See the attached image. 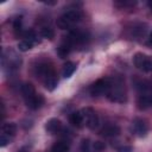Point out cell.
Here are the masks:
<instances>
[{
	"instance_id": "ffe728a7",
	"label": "cell",
	"mask_w": 152,
	"mask_h": 152,
	"mask_svg": "<svg viewBox=\"0 0 152 152\" xmlns=\"http://www.w3.org/2000/svg\"><path fill=\"white\" fill-rule=\"evenodd\" d=\"M34 45V42L32 40H28V39H21L19 43H18V49L19 51H23V52H26L28 50H31Z\"/></svg>"
},
{
	"instance_id": "52a82bcc",
	"label": "cell",
	"mask_w": 152,
	"mask_h": 152,
	"mask_svg": "<svg viewBox=\"0 0 152 152\" xmlns=\"http://www.w3.org/2000/svg\"><path fill=\"white\" fill-rule=\"evenodd\" d=\"M148 132V124L140 118H137L132 122V133L137 137H145Z\"/></svg>"
},
{
	"instance_id": "484cf974",
	"label": "cell",
	"mask_w": 152,
	"mask_h": 152,
	"mask_svg": "<svg viewBox=\"0 0 152 152\" xmlns=\"http://www.w3.org/2000/svg\"><path fill=\"white\" fill-rule=\"evenodd\" d=\"M118 152H133V148L128 145H124V146H120L118 148Z\"/></svg>"
},
{
	"instance_id": "277c9868",
	"label": "cell",
	"mask_w": 152,
	"mask_h": 152,
	"mask_svg": "<svg viewBox=\"0 0 152 152\" xmlns=\"http://www.w3.org/2000/svg\"><path fill=\"white\" fill-rule=\"evenodd\" d=\"M133 63L137 69H139L144 72L152 71V56L145 55L142 52H137L133 56Z\"/></svg>"
},
{
	"instance_id": "6da1fadb",
	"label": "cell",
	"mask_w": 152,
	"mask_h": 152,
	"mask_svg": "<svg viewBox=\"0 0 152 152\" xmlns=\"http://www.w3.org/2000/svg\"><path fill=\"white\" fill-rule=\"evenodd\" d=\"M137 88V104L139 109L152 108V82L151 81H139L135 86Z\"/></svg>"
},
{
	"instance_id": "603a6c76",
	"label": "cell",
	"mask_w": 152,
	"mask_h": 152,
	"mask_svg": "<svg viewBox=\"0 0 152 152\" xmlns=\"http://www.w3.org/2000/svg\"><path fill=\"white\" fill-rule=\"evenodd\" d=\"M11 140H12V137L1 133V135H0V146L1 147H5L6 145H8L11 142Z\"/></svg>"
},
{
	"instance_id": "ba28073f",
	"label": "cell",
	"mask_w": 152,
	"mask_h": 152,
	"mask_svg": "<svg viewBox=\"0 0 152 152\" xmlns=\"http://www.w3.org/2000/svg\"><path fill=\"white\" fill-rule=\"evenodd\" d=\"M45 129H46V132L50 133V134H61L64 128H63V124L61 122L59 119L52 118V119H50V120L46 121V124H45Z\"/></svg>"
},
{
	"instance_id": "d6986e66",
	"label": "cell",
	"mask_w": 152,
	"mask_h": 152,
	"mask_svg": "<svg viewBox=\"0 0 152 152\" xmlns=\"http://www.w3.org/2000/svg\"><path fill=\"white\" fill-rule=\"evenodd\" d=\"M75 70H76V63L68 61V62H66V63L63 65L62 75H63V77L69 78V77H71V76H72V74L75 72Z\"/></svg>"
},
{
	"instance_id": "9c48e42d",
	"label": "cell",
	"mask_w": 152,
	"mask_h": 152,
	"mask_svg": "<svg viewBox=\"0 0 152 152\" xmlns=\"http://www.w3.org/2000/svg\"><path fill=\"white\" fill-rule=\"evenodd\" d=\"M20 63H21L20 58H19L18 55L14 53L13 51H10L8 57H7L6 55L2 56V64H4V65H7L8 69H17V68H19Z\"/></svg>"
},
{
	"instance_id": "44dd1931",
	"label": "cell",
	"mask_w": 152,
	"mask_h": 152,
	"mask_svg": "<svg viewBox=\"0 0 152 152\" xmlns=\"http://www.w3.org/2000/svg\"><path fill=\"white\" fill-rule=\"evenodd\" d=\"M13 30L15 32L17 36H23L24 31H23V20L21 17H17L13 21Z\"/></svg>"
},
{
	"instance_id": "d4e9b609",
	"label": "cell",
	"mask_w": 152,
	"mask_h": 152,
	"mask_svg": "<svg viewBox=\"0 0 152 152\" xmlns=\"http://www.w3.org/2000/svg\"><path fill=\"white\" fill-rule=\"evenodd\" d=\"M89 147H90L89 140H88V139L82 140V145H81V150H82V152H89Z\"/></svg>"
},
{
	"instance_id": "5bb4252c",
	"label": "cell",
	"mask_w": 152,
	"mask_h": 152,
	"mask_svg": "<svg viewBox=\"0 0 152 152\" xmlns=\"http://www.w3.org/2000/svg\"><path fill=\"white\" fill-rule=\"evenodd\" d=\"M69 148H70V144L66 139H62V140H58L56 141L52 147H51V151L52 152H69Z\"/></svg>"
},
{
	"instance_id": "7402d4cb",
	"label": "cell",
	"mask_w": 152,
	"mask_h": 152,
	"mask_svg": "<svg viewBox=\"0 0 152 152\" xmlns=\"http://www.w3.org/2000/svg\"><path fill=\"white\" fill-rule=\"evenodd\" d=\"M40 34L43 38H48V39H52L55 36V32L51 27H43L40 30Z\"/></svg>"
},
{
	"instance_id": "cb8c5ba5",
	"label": "cell",
	"mask_w": 152,
	"mask_h": 152,
	"mask_svg": "<svg viewBox=\"0 0 152 152\" xmlns=\"http://www.w3.org/2000/svg\"><path fill=\"white\" fill-rule=\"evenodd\" d=\"M135 4H137L135 1H128V0L116 1V2H115V5H116V6H120V7H122V8H125V7H133Z\"/></svg>"
},
{
	"instance_id": "e0dca14e",
	"label": "cell",
	"mask_w": 152,
	"mask_h": 152,
	"mask_svg": "<svg viewBox=\"0 0 152 152\" xmlns=\"http://www.w3.org/2000/svg\"><path fill=\"white\" fill-rule=\"evenodd\" d=\"M21 94H23L24 99L26 100V99H30L31 96L36 95L37 91H36L34 86H33L32 83H24V84L21 86Z\"/></svg>"
},
{
	"instance_id": "7a4b0ae2",
	"label": "cell",
	"mask_w": 152,
	"mask_h": 152,
	"mask_svg": "<svg viewBox=\"0 0 152 152\" xmlns=\"http://www.w3.org/2000/svg\"><path fill=\"white\" fill-rule=\"evenodd\" d=\"M107 97L112 102L116 103H124L127 100V93H126V87L121 77H110V86L109 90L107 94Z\"/></svg>"
},
{
	"instance_id": "4fadbf2b",
	"label": "cell",
	"mask_w": 152,
	"mask_h": 152,
	"mask_svg": "<svg viewBox=\"0 0 152 152\" xmlns=\"http://www.w3.org/2000/svg\"><path fill=\"white\" fill-rule=\"evenodd\" d=\"M69 120H70V124L77 128H81L84 126V121H83V116H82L81 110H76V112L71 113Z\"/></svg>"
},
{
	"instance_id": "30bf717a",
	"label": "cell",
	"mask_w": 152,
	"mask_h": 152,
	"mask_svg": "<svg viewBox=\"0 0 152 152\" xmlns=\"http://www.w3.org/2000/svg\"><path fill=\"white\" fill-rule=\"evenodd\" d=\"M52 74H55V70H53V68H52L50 64H48V63H40V64H38L37 68H36V75H37V77H39L42 81H44L48 76H50V75H52Z\"/></svg>"
},
{
	"instance_id": "8fae6325",
	"label": "cell",
	"mask_w": 152,
	"mask_h": 152,
	"mask_svg": "<svg viewBox=\"0 0 152 152\" xmlns=\"http://www.w3.org/2000/svg\"><path fill=\"white\" fill-rule=\"evenodd\" d=\"M25 103H26V106H27L30 109L36 110V109L40 108V107L44 104V97H43L40 94H36V95L31 96L30 99H26V100H25Z\"/></svg>"
},
{
	"instance_id": "8992f818",
	"label": "cell",
	"mask_w": 152,
	"mask_h": 152,
	"mask_svg": "<svg viewBox=\"0 0 152 152\" xmlns=\"http://www.w3.org/2000/svg\"><path fill=\"white\" fill-rule=\"evenodd\" d=\"M81 113H82V116H83L84 125L89 129H95L99 125V116H97L96 112L90 107H86L81 110Z\"/></svg>"
},
{
	"instance_id": "7c38bea8",
	"label": "cell",
	"mask_w": 152,
	"mask_h": 152,
	"mask_svg": "<svg viewBox=\"0 0 152 152\" xmlns=\"http://www.w3.org/2000/svg\"><path fill=\"white\" fill-rule=\"evenodd\" d=\"M101 135L103 137H107V138H112V137H116L120 134V128L118 125H114V124H109V125H106L101 131H100Z\"/></svg>"
},
{
	"instance_id": "5b68a950",
	"label": "cell",
	"mask_w": 152,
	"mask_h": 152,
	"mask_svg": "<svg viewBox=\"0 0 152 152\" xmlns=\"http://www.w3.org/2000/svg\"><path fill=\"white\" fill-rule=\"evenodd\" d=\"M109 86H110V77L99 78L90 86V94L95 97L107 95L109 90Z\"/></svg>"
},
{
	"instance_id": "f546056e",
	"label": "cell",
	"mask_w": 152,
	"mask_h": 152,
	"mask_svg": "<svg viewBox=\"0 0 152 152\" xmlns=\"http://www.w3.org/2000/svg\"><path fill=\"white\" fill-rule=\"evenodd\" d=\"M150 43L152 44V32H151V34H150Z\"/></svg>"
},
{
	"instance_id": "4316f807",
	"label": "cell",
	"mask_w": 152,
	"mask_h": 152,
	"mask_svg": "<svg viewBox=\"0 0 152 152\" xmlns=\"http://www.w3.org/2000/svg\"><path fill=\"white\" fill-rule=\"evenodd\" d=\"M94 147H95V150H103V148H104V145H103L101 141H96V142L94 144Z\"/></svg>"
},
{
	"instance_id": "9a60e30c",
	"label": "cell",
	"mask_w": 152,
	"mask_h": 152,
	"mask_svg": "<svg viewBox=\"0 0 152 152\" xmlns=\"http://www.w3.org/2000/svg\"><path fill=\"white\" fill-rule=\"evenodd\" d=\"M43 82H44L45 88H46L49 91L55 90L56 87H57V84H58V78H57V76H56V72L52 74V75H50V76H48Z\"/></svg>"
},
{
	"instance_id": "83f0119b",
	"label": "cell",
	"mask_w": 152,
	"mask_h": 152,
	"mask_svg": "<svg viewBox=\"0 0 152 152\" xmlns=\"http://www.w3.org/2000/svg\"><path fill=\"white\" fill-rule=\"evenodd\" d=\"M147 5H148V8H150V11H151V13H152V0H151V1H148V2H147Z\"/></svg>"
},
{
	"instance_id": "f1b7e54d",
	"label": "cell",
	"mask_w": 152,
	"mask_h": 152,
	"mask_svg": "<svg viewBox=\"0 0 152 152\" xmlns=\"http://www.w3.org/2000/svg\"><path fill=\"white\" fill-rule=\"evenodd\" d=\"M18 152H27V151H26V150H25V148H21V150H19V151H18Z\"/></svg>"
},
{
	"instance_id": "ac0fdd59",
	"label": "cell",
	"mask_w": 152,
	"mask_h": 152,
	"mask_svg": "<svg viewBox=\"0 0 152 152\" xmlns=\"http://www.w3.org/2000/svg\"><path fill=\"white\" fill-rule=\"evenodd\" d=\"M1 132L13 138L17 133V125L14 122H4L1 126Z\"/></svg>"
},
{
	"instance_id": "2e32d148",
	"label": "cell",
	"mask_w": 152,
	"mask_h": 152,
	"mask_svg": "<svg viewBox=\"0 0 152 152\" xmlns=\"http://www.w3.org/2000/svg\"><path fill=\"white\" fill-rule=\"evenodd\" d=\"M71 50H72V46H71L66 40L63 39V42L61 43V45H59L58 49H57V53L59 55L61 58H65V57L70 53Z\"/></svg>"
},
{
	"instance_id": "3957f363",
	"label": "cell",
	"mask_w": 152,
	"mask_h": 152,
	"mask_svg": "<svg viewBox=\"0 0 152 152\" xmlns=\"http://www.w3.org/2000/svg\"><path fill=\"white\" fill-rule=\"evenodd\" d=\"M82 19V12L80 10H70L63 13L56 21L57 26L61 30H70L75 24Z\"/></svg>"
}]
</instances>
